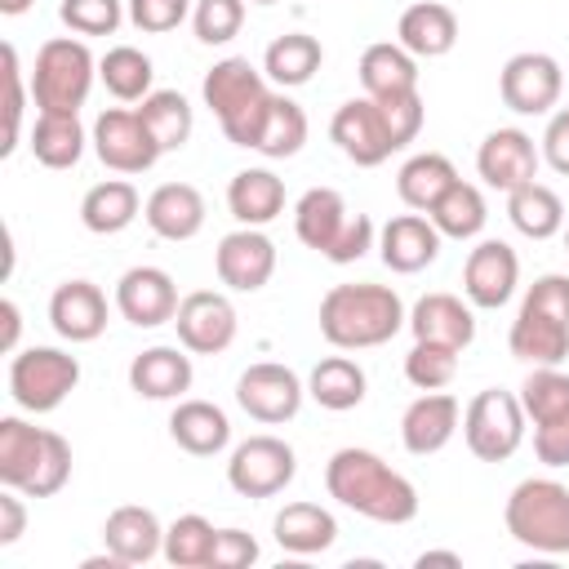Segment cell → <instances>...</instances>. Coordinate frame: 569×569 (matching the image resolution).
Instances as JSON below:
<instances>
[{
	"label": "cell",
	"instance_id": "e0dca14e",
	"mask_svg": "<svg viewBox=\"0 0 569 569\" xmlns=\"http://www.w3.org/2000/svg\"><path fill=\"white\" fill-rule=\"evenodd\" d=\"M178 284L164 267H129L116 280V311L138 329H160L178 316Z\"/></svg>",
	"mask_w": 569,
	"mask_h": 569
},
{
	"label": "cell",
	"instance_id": "d6986e66",
	"mask_svg": "<svg viewBox=\"0 0 569 569\" xmlns=\"http://www.w3.org/2000/svg\"><path fill=\"white\" fill-rule=\"evenodd\" d=\"M440 240L445 236L436 231V222L427 213H396L378 231V258L387 262V271L413 276L440 258Z\"/></svg>",
	"mask_w": 569,
	"mask_h": 569
},
{
	"label": "cell",
	"instance_id": "f5cc1de1",
	"mask_svg": "<svg viewBox=\"0 0 569 569\" xmlns=\"http://www.w3.org/2000/svg\"><path fill=\"white\" fill-rule=\"evenodd\" d=\"M533 453L542 467H569V409L547 422H533Z\"/></svg>",
	"mask_w": 569,
	"mask_h": 569
},
{
	"label": "cell",
	"instance_id": "836d02e7",
	"mask_svg": "<svg viewBox=\"0 0 569 569\" xmlns=\"http://www.w3.org/2000/svg\"><path fill=\"white\" fill-rule=\"evenodd\" d=\"M453 182H458V169H453L449 156H440V151H418V156H409V160L400 164V173H396V196L405 200V209L427 213Z\"/></svg>",
	"mask_w": 569,
	"mask_h": 569
},
{
	"label": "cell",
	"instance_id": "7402d4cb",
	"mask_svg": "<svg viewBox=\"0 0 569 569\" xmlns=\"http://www.w3.org/2000/svg\"><path fill=\"white\" fill-rule=\"evenodd\" d=\"M409 333L413 342H445V347L467 351L476 342L471 302H462L458 293H422L409 311Z\"/></svg>",
	"mask_w": 569,
	"mask_h": 569
},
{
	"label": "cell",
	"instance_id": "ffe728a7",
	"mask_svg": "<svg viewBox=\"0 0 569 569\" xmlns=\"http://www.w3.org/2000/svg\"><path fill=\"white\" fill-rule=\"evenodd\" d=\"M462 422V405L458 396L449 391H422L405 413H400V445L413 453V458H431L440 453L453 431Z\"/></svg>",
	"mask_w": 569,
	"mask_h": 569
},
{
	"label": "cell",
	"instance_id": "9a60e30c",
	"mask_svg": "<svg viewBox=\"0 0 569 569\" xmlns=\"http://www.w3.org/2000/svg\"><path fill=\"white\" fill-rule=\"evenodd\" d=\"M329 138H333L338 151H342L351 164H360V169H378V164L396 151V142H391V133H387V120H382V111H378V102H373L369 93H365V98H347V102L333 111Z\"/></svg>",
	"mask_w": 569,
	"mask_h": 569
},
{
	"label": "cell",
	"instance_id": "f546056e",
	"mask_svg": "<svg viewBox=\"0 0 569 569\" xmlns=\"http://www.w3.org/2000/svg\"><path fill=\"white\" fill-rule=\"evenodd\" d=\"M227 209L240 227H267L284 213V182L271 169H240L227 182Z\"/></svg>",
	"mask_w": 569,
	"mask_h": 569
},
{
	"label": "cell",
	"instance_id": "bcb514c9",
	"mask_svg": "<svg viewBox=\"0 0 569 569\" xmlns=\"http://www.w3.org/2000/svg\"><path fill=\"white\" fill-rule=\"evenodd\" d=\"M244 27V0H196L191 31L200 44H227Z\"/></svg>",
	"mask_w": 569,
	"mask_h": 569
},
{
	"label": "cell",
	"instance_id": "c3c4849f",
	"mask_svg": "<svg viewBox=\"0 0 569 569\" xmlns=\"http://www.w3.org/2000/svg\"><path fill=\"white\" fill-rule=\"evenodd\" d=\"M382 120H387V133L396 142V151H405L418 133H422V120H427V107H422V93L409 89V93H387V98H373Z\"/></svg>",
	"mask_w": 569,
	"mask_h": 569
},
{
	"label": "cell",
	"instance_id": "be15d7a7",
	"mask_svg": "<svg viewBox=\"0 0 569 569\" xmlns=\"http://www.w3.org/2000/svg\"><path fill=\"white\" fill-rule=\"evenodd\" d=\"M565 249H569V227H565Z\"/></svg>",
	"mask_w": 569,
	"mask_h": 569
},
{
	"label": "cell",
	"instance_id": "7dc6e473",
	"mask_svg": "<svg viewBox=\"0 0 569 569\" xmlns=\"http://www.w3.org/2000/svg\"><path fill=\"white\" fill-rule=\"evenodd\" d=\"M124 0H62L58 18L76 31V36H116V27L124 22Z\"/></svg>",
	"mask_w": 569,
	"mask_h": 569
},
{
	"label": "cell",
	"instance_id": "484cf974",
	"mask_svg": "<svg viewBox=\"0 0 569 569\" xmlns=\"http://www.w3.org/2000/svg\"><path fill=\"white\" fill-rule=\"evenodd\" d=\"M271 538L289 556H320L338 542V520L320 502H284L271 520Z\"/></svg>",
	"mask_w": 569,
	"mask_h": 569
},
{
	"label": "cell",
	"instance_id": "d4e9b609",
	"mask_svg": "<svg viewBox=\"0 0 569 569\" xmlns=\"http://www.w3.org/2000/svg\"><path fill=\"white\" fill-rule=\"evenodd\" d=\"M191 356L187 347H147L133 356L129 365V387L142 396V400H182L191 391Z\"/></svg>",
	"mask_w": 569,
	"mask_h": 569
},
{
	"label": "cell",
	"instance_id": "91938a15",
	"mask_svg": "<svg viewBox=\"0 0 569 569\" xmlns=\"http://www.w3.org/2000/svg\"><path fill=\"white\" fill-rule=\"evenodd\" d=\"M413 565H418V569H427V565H453V569H458L462 556H458V551H422Z\"/></svg>",
	"mask_w": 569,
	"mask_h": 569
},
{
	"label": "cell",
	"instance_id": "f6af8a7d",
	"mask_svg": "<svg viewBox=\"0 0 569 569\" xmlns=\"http://www.w3.org/2000/svg\"><path fill=\"white\" fill-rule=\"evenodd\" d=\"M405 378L418 391H445L458 378V347L445 342H413L405 356Z\"/></svg>",
	"mask_w": 569,
	"mask_h": 569
},
{
	"label": "cell",
	"instance_id": "83f0119b",
	"mask_svg": "<svg viewBox=\"0 0 569 569\" xmlns=\"http://www.w3.org/2000/svg\"><path fill=\"white\" fill-rule=\"evenodd\" d=\"M169 436L191 458H213L231 445V418L213 400H178L169 413Z\"/></svg>",
	"mask_w": 569,
	"mask_h": 569
},
{
	"label": "cell",
	"instance_id": "db71d44e",
	"mask_svg": "<svg viewBox=\"0 0 569 569\" xmlns=\"http://www.w3.org/2000/svg\"><path fill=\"white\" fill-rule=\"evenodd\" d=\"M253 560H258V538L253 533H244V529H218L209 569H244Z\"/></svg>",
	"mask_w": 569,
	"mask_h": 569
},
{
	"label": "cell",
	"instance_id": "f1b7e54d",
	"mask_svg": "<svg viewBox=\"0 0 569 569\" xmlns=\"http://www.w3.org/2000/svg\"><path fill=\"white\" fill-rule=\"evenodd\" d=\"M347 218H351V209H347L342 191H333V187H311V191H302L298 204H293V231H298V240H302L307 249H316L320 258H329V249L338 244Z\"/></svg>",
	"mask_w": 569,
	"mask_h": 569
},
{
	"label": "cell",
	"instance_id": "8fae6325",
	"mask_svg": "<svg viewBox=\"0 0 569 569\" xmlns=\"http://www.w3.org/2000/svg\"><path fill=\"white\" fill-rule=\"evenodd\" d=\"M302 396H307V382L289 365H276V360H258L236 378V405L253 422H267V427L298 418Z\"/></svg>",
	"mask_w": 569,
	"mask_h": 569
},
{
	"label": "cell",
	"instance_id": "4dcf8cb0",
	"mask_svg": "<svg viewBox=\"0 0 569 569\" xmlns=\"http://www.w3.org/2000/svg\"><path fill=\"white\" fill-rule=\"evenodd\" d=\"M84 142H89V133L80 124V111H40L36 124H31V138H27L31 156L44 169H71V164H80Z\"/></svg>",
	"mask_w": 569,
	"mask_h": 569
},
{
	"label": "cell",
	"instance_id": "f907efd6",
	"mask_svg": "<svg viewBox=\"0 0 569 569\" xmlns=\"http://www.w3.org/2000/svg\"><path fill=\"white\" fill-rule=\"evenodd\" d=\"M525 307H533V311H542V316L569 325V276H560V271L538 276V280L525 289Z\"/></svg>",
	"mask_w": 569,
	"mask_h": 569
},
{
	"label": "cell",
	"instance_id": "8d00e7d4",
	"mask_svg": "<svg viewBox=\"0 0 569 569\" xmlns=\"http://www.w3.org/2000/svg\"><path fill=\"white\" fill-rule=\"evenodd\" d=\"M365 391H369V378H365V369H360L351 356H325V360L307 373V396H311L320 409H329V413L356 409V405L365 400Z\"/></svg>",
	"mask_w": 569,
	"mask_h": 569
},
{
	"label": "cell",
	"instance_id": "e575fe53",
	"mask_svg": "<svg viewBox=\"0 0 569 569\" xmlns=\"http://www.w3.org/2000/svg\"><path fill=\"white\" fill-rule=\"evenodd\" d=\"M138 213H142V196L124 178H107V182L89 187L84 200H80V222L93 236H120Z\"/></svg>",
	"mask_w": 569,
	"mask_h": 569
},
{
	"label": "cell",
	"instance_id": "30bf717a",
	"mask_svg": "<svg viewBox=\"0 0 569 569\" xmlns=\"http://www.w3.org/2000/svg\"><path fill=\"white\" fill-rule=\"evenodd\" d=\"M498 93H502V107L516 116H551V107L565 93V71L551 53L525 49V53H511L502 62Z\"/></svg>",
	"mask_w": 569,
	"mask_h": 569
},
{
	"label": "cell",
	"instance_id": "11a10c76",
	"mask_svg": "<svg viewBox=\"0 0 569 569\" xmlns=\"http://www.w3.org/2000/svg\"><path fill=\"white\" fill-rule=\"evenodd\" d=\"M373 222L365 218V213H351L347 218V227H342V236H338V244L329 249V262H338V267H347V262H360L369 249H373Z\"/></svg>",
	"mask_w": 569,
	"mask_h": 569
},
{
	"label": "cell",
	"instance_id": "ba28073f",
	"mask_svg": "<svg viewBox=\"0 0 569 569\" xmlns=\"http://www.w3.org/2000/svg\"><path fill=\"white\" fill-rule=\"evenodd\" d=\"M462 440L480 462H507L525 445V405L516 391L485 387L462 409Z\"/></svg>",
	"mask_w": 569,
	"mask_h": 569
},
{
	"label": "cell",
	"instance_id": "603a6c76",
	"mask_svg": "<svg viewBox=\"0 0 569 569\" xmlns=\"http://www.w3.org/2000/svg\"><path fill=\"white\" fill-rule=\"evenodd\" d=\"M102 547L120 560V565H147L164 551V525L156 520L151 507L124 502L102 520Z\"/></svg>",
	"mask_w": 569,
	"mask_h": 569
},
{
	"label": "cell",
	"instance_id": "4fadbf2b",
	"mask_svg": "<svg viewBox=\"0 0 569 569\" xmlns=\"http://www.w3.org/2000/svg\"><path fill=\"white\" fill-rule=\"evenodd\" d=\"M98 160L116 173H147L164 151L156 147V138L147 133L142 116L138 111H124V107H107L98 120H93V133H89Z\"/></svg>",
	"mask_w": 569,
	"mask_h": 569
},
{
	"label": "cell",
	"instance_id": "52a82bcc",
	"mask_svg": "<svg viewBox=\"0 0 569 569\" xmlns=\"http://www.w3.org/2000/svg\"><path fill=\"white\" fill-rule=\"evenodd\" d=\"M80 387V360L62 347H22L9 360V396L27 413H53Z\"/></svg>",
	"mask_w": 569,
	"mask_h": 569
},
{
	"label": "cell",
	"instance_id": "ab89813d",
	"mask_svg": "<svg viewBox=\"0 0 569 569\" xmlns=\"http://www.w3.org/2000/svg\"><path fill=\"white\" fill-rule=\"evenodd\" d=\"M147 133L156 138L160 151H182L191 129H196V116H191V102L178 93V89H151L138 107Z\"/></svg>",
	"mask_w": 569,
	"mask_h": 569
},
{
	"label": "cell",
	"instance_id": "9c48e42d",
	"mask_svg": "<svg viewBox=\"0 0 569 569\" xmlns=\"http://www.w3.org/2000/svg\"><path fill=\"white\" fill-rule=\"evenodd\" d=\"M293 476H298V453L280 436H249L227 458V485L240 498H276L293 485Z\"/></svg>",
	"mask_w": 569,
	"mask_h": 569
},
{
	"label": "cell",
	"instance_id": "d6a6232c",
	"mask_svg": "<svg viewBox=\"0 0 569 569\" xmlns=\"http://www.w3.org/2000/svg\"><path fill=\"white\" fill-rule=\"evenodd\" d=\"M360 84L369 98H387V93H409L418 89V58L400 44V40H378L360 53Z\"/></svg>",
	"mask_w": 569,
	"mask_h": 569
},
{
	"label": "cell",
	"instance_id": "d590c367",
	"mask_svg": "<svg viewBox=\"0 0 569 569\" xmlns=\"http://www.w3.org/2000/svg\"><path fill=\"white\" fill-rule=\"evenodd\" d=\"M320 62H325V49H320L316 36H307V31H284V36H276V40L267 44V53H262V76H267L271 84H280V89H298V84H307V80L320 71Z\"/></svg>",
	"mask_w": 569,
	"mask_h": 569
},
{
	"label": "cell",
	"instance_id": "44dd1931",
	"mask_svg": "<svg viewBox=\"0 0 569 569\" xmlns=\"http://www.w3.org/2000/svg\"><path fill=\"white\" fill-rule=\"evenodd\" d=\"M49 325L67 342H93L107 333V293L93 280H62L49 298Z\"/></svg>",
	"mask_w": 569,
	"mask_h": 569
},
{
	"label": "cell",
	"instance_id": "680465c9",
	"mask_svg": "<svg viewBox=\"0 0 569 569\" xmlns=\"http://www.w3.org/2000/svg\"><path fill=\"white\" fill-rule=\"evenodd\" d=\"M0 316H4V351H13L18 347V329H22V311H18L13 298H4L0 302Z\"/></svg>",
	"mask_w": 569,
	"mask_h": 569
},
{
	"label": "cell",
	"instance_id": "ac0fdd59",
	"mask_svg": "<svg viewBox=\"0 0 569 569\" xmlns=\"http://www.w3.org/2000/svg\"><path fill=\"white\" fill-rule=\"evenodd\" d=\"M538 164H542V151L525 129H493V133H485V142L476 151V173L485 178V187H493L502 196L533 182Z\"/></svg>",
	"mask_w": 569,
	"mask_h": 569
},
{
	"label": "cell",
	"instance_id": "277c9868",
	"mask_svg": "<svg viewBox=\"0 0 569 569\" xmlns=\"http://www.w3.org/2000/svg\"><path fill=\"white\" fill-rule=\"evenodd\" d=\"M200 98H204V107L218 116L227 142L253 151L258 129H262V116H267V107H271L267 76H262L249 58H222V62H213V67L204 71Z\"/></svg>",
	"mask_w": 569,
	"mask_h": 569
},
{
	"label": "cell",
	"instance_id": "f35d334b",
	"mask_svg": "<svg viewBox=\"0 0 569 569\" xmlns=\"http://www.w3.org/2000/svg\"><path fill=\"white\" fill-rule=\"evenodd\" d=\"M427 218L436 222V231L445 236V240H476L480 231H485V222H489V204H485V196H480V187L476 182H453L431 209H427Z\"/></svg>",
	"mask_w": 569,
	"mask_h": 569
},
{
	"label": "cell",
	"instance_id": "74e56055",
	"mask_svg": "<svg viewBox=\"0 0 569 569\" xmlns=\"http://www.w3.org/2000/svg\"><path fill=\"white\" fill-rule=\"evenodd\" d=\"M507 218L529 240H551L556 231H565V204L538 178L525 182V187H516V191H507Z\"/></svg>",
	"mask_w": 569,
	"mask_h": 569
},
{
	"label": "cell",
	"instance_id": "681fc988",
	"mask_svg": "<svg viewBox=\"0 0 569 569\" xmlns=\"http://www.w3.org/2000/svg\"><path fill=\"white\" fill-rule=\"evenodd\" d=\"M124 9H129V22H133L138 31L164 36V31L182 27L196 4H191V0H124Z\"/></svg>",
	"mask_w": 569,
	"mask_h": 569
},
{
	"label": "cell",
	"instance_id": "2e32d148",
	"mask_svg": "<svg viewBox=\"0 0 569 569\" xmlns=\"http://www.w3.org/2000/svg\"><path fill=\"white\" fill-rule=\"evenodd\" d=\"M520 284V258L507 240H480L462 262V293L480 311H498L511 302Z\"/></svg>",
	"mask_w": 569,
	"mask_h": 569
},
{
	"label": "cell",
	"instance_id": "4316f807",
	"mask_svg": "<svg viewBox=\"0 0 569 569\" xmlns=\"http://www.w3.org/2000/svg\"><path fill=\"white\" fill-rule=\"evenodd\" d=\"M396 40L413 53V58H445L458 44V13L440 0H418L400 13L396 22Z\"/></svg>",
	"mask_w": 569,
	"mask_h": 569
},
{
	"label": "cell",
	"instance_id": "7bdbcfd3",
	"mask_svg": "<svg viewBox=\"0 0 569 569\" xmlns=\"http://www.w3.org/2000/svg\"><path fill=\"white\" fill-rule=\"evenodd\" d=\"M213 538L218 529L200 516V511H187L178 516L169 529H164V560L173 569H209V556H213Z\"/></svg>",
	"mask_w": 569,
	"mask_h": 569
},
{
	"label": "cell",
	"instance_id": "3957f363",
	"mask_svg": "<svg viewBox=\"0 0 569 569\" xmlns=\"http://www.w3.org/2000/svg\"><path fill=\"white\" fill-rule=\"evenodd\" d=\"M71 480V445L49 431L31 427L27 418H0V485L27 498H53Z\"/></svg>",
	"mask_w": 569,
	"mask_h": 569
},
{
	"label": "cell",
	"instance_id": "ee69618b",
	"mask_svg": "<svg viewBox=\"0 0 569 569\" xmlns=\"http://www.w3.org/2000/svg\"><path fill=\"white\" fill-rule=\"evenodd\" d=\"M520 405H525V418H533V422L565 413L569 409V373H560V365H533V373L520 382Z\"/></svg>",
	"mask_w": 569,
	"mask_h": 569
},
{
	"label": "cell",
	"instance_id": "7a4b0ae2",
	"mask_svg": "<svg viewBox=\"0 0 569 569\" xmlns=\"http://www.w3.org/2000/svg\"><path fill=\"white\" fill-rule=\"evenodd\" d=\"M409 325V311L391 284H333L320 298V333L338 351H369L391 342Z\"/></svg>",
	"mask_w": 569,
	"mask_h": 569
},
{
	"label": "cell",
	"instance_id": "6f0895ef",
	"mask_svg": "<svg viewBox=\"0 0 569 569\" xmlns=\"http://www.w3.org/2000/svg\"><path fill=\"white\" fill-rule=\"evenodd\" d=\"M22 498H27V493H18V489L4 485V493H0V547H13V542L22 538V529H27V507H22Z\"/></svg>",
	"mask_w": 569,
	"mask_h": 569
},
{
	"label": "cell",
	"instance_id": "5bb4252c",
	"mask_svg": "<svg viewBox=\"0 0 569 569\" xmlns=\"http://www.w3.org/2000/svg\"><path fill=\"white\" fill-rule=\"evenodd\" d=\"M213 271L231 293H258L276 276V244L262 227H236L213 249Z\"/></svg>",
	"mask_w": 569,
	"mask_h": 569
},
{
	"label": "cell",
	"instance_id": "6da1fadb",
	"mask_svg": "<svg viewBox=\"0 0 569 569\" xmlns=\"http://www.w3.org/2000/svg\"><path fill=\"white\" fill-rule=\"evenodd\" d=\"M325 489L347 511L373 525H409L418 516V489L373 449L347 445L325 462Z\"/></svg>",
	"mask_w": 569,
	"mask_h": 569
},
{
	"label": "cell",
	"instance_id": "816d5d0a",
	"mask_svg": "<svg viewBox=\"0 0 569 569\" xmlns=\"http://www.w3.org/2000/svg\"><path fill=\"white\" fill-rule=\"evenodd\" d=\"M4 84H9V102H4V142H0V156H13V147H18V129H22V98H27V89H22V67H18V49L13 44H4Z\"/></svg>",
	"mask_w": 569,
	"mask_h": 569
},
{
	"label": "cell",
	"instance_id": "9f6ffc18",
	"mask_svg": "<svg viewBox=\"0 0 569 569\" xmlns=\"http://www.w3.org/2000/svg\"><path fill=\"white\" fill-rule=\"evenodd\" d=\"M538 151H542V160H547L560 178H569V107L551 111V120H547V129H542V142H538Z\"/></svg>",
	"mask_w": 569,
	"mask_h": 569
},
{
	"label": "cell",
	"instance_id": "60d3db41",
	"mask_svg": "<svg viewBox=\"0 0 569 569\" xmlns=\"http://www.w3.org/2000/svg\"><path fill=\"white\" fill-rule=\"evenodd\" d=\"M98 80L107 84L111 98L120 102H142L151 93V80H156V67L142 49L133 44H111L102 58H98Z\"/></svg>",
	"mask_w": 569,
	"mask_h": 569
},
{
	"label": "cell",
	"instance_id": "8992f818",
	"mask_svg": "<svg viewBox=\"0 0 569 569\" xmlns=\"http://www.w3.org/2000/svg\"><path fill=\"white\" fill-rule=\"evenodd\" d=\"M98 80V58L76 36H53L36 49L31 98L40 111H80Z\"/></svg>",
	"mask_w": 569,
	"mask_h": 569
},
{
	"label": "cell",
	"instance_id": "7c38bea8",
	"mask_svg": "<svg viewBox=\"0 0 569 569\" xmlns=\"http://www.w3.org/2000/svg\"><path fill=\"white\" fill-rule=\"evenodd\" d=\"M173 329H178V342L191 351V356H222L231 342H236V329H240V316L231 307L227 293L218 289H196L178 302V316H173Z\"/></svg>",
	"mask_w": 569,
	"mask_h": 569
},
{
	"label": "cell",
	"instance_id": "b9f144b4",
	"mask_svg": "<svg viewBox=\"0 0 569 569\" xmlns=\"http://www.w3.org/2000/svg\"><path fill=\"white\" fill-rule=\"evenodd\" d=\"M302 142H307V111L284 93H271V107L262 116L253 151L267 156V160H289V156L302 151Z\"/></svg>",
	"mask_w": 569,
	"mask_h": 569
},
{
	"label": "cell",
	"instance_id": "6125c7cd",
	"mask_svg": "<svg viewBox=\"0 0 569 569\" xmlns=\"http://www.w3.org/2000/svg\"><path fill=\"white\" fill-rule=\"evenodd\" d=\"M249 4H280V0H249Z\"/></svg>",
	"mask_w": 569,
	"mask_h": 569
},
{
	"label": "cell",
	"instance_id": "1f68e13d",
	"mask_svg": "<svg viewBox=\"0 0 569 569\" xmlns=\"http://www.w3.org/2000/svg\"><path fill=\"white\" fill-rule=\"evenodd\" d=\"M507 347L525 365H560L569 356V325H560V320L520 302V311L511 320V333H507Z\"/></svg>",
	"mask_w": 569,
	"mask_h": 569
},
{
	"label": "cell",
	"instance_id": "5b68a950",
	"mask_svg": "<svg viewBox=\"0 0 569 569\" xmlns=\"http://www.w3.org/2000/svg\"><path fill=\"white\" fill-rule=\"evenodd\" d=\"M502 520H507V533L538 556H565L569 551V489L551 476L520 480L507 493Z\"/></svg>",
	"mask_w": 569,
	"mask_h": 569
},
{
	"label": "cell",
	"instance_id": "94428289",
	"mask_svg": "<svg viewBox=\"0 0 569 569\" xmlns=\"http://www.w3.org/2000/svg\"><path fill=\"white\" fill-rule=\"evenodd\" d=\"M31 9V0H0V13L4 18H18V13H27Z\"/></svg>",
	"mask_w": 569,
	"mask_h": 569
},
{
	"label": "cell",
	"instance_id": "cb8c5ba5",
	"mask_svg": "<svg viewBox=\"0 0 569 569\" xmlns=\"http://www.w3.org/2000/svg\"><path fill=\"white\" fill-rule=\"evenodd\" d=\"M142 218H147V227L160 236V240H191V236H200V227H204V196H200V187H191V182H160L151 196H147V204H142Z\"/></svg>",
	"mask_w": 569,
	"mask_h": 569
}]
</instances>
